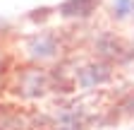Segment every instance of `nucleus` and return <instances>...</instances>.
<instances>
[{
	"label": "nucleus",
	"mask_w": 134,
	"mask_h": 130,
	"mask_svg": "<svg viewBox=\"0 0 134 130\" xmlns=\"http://www.w3.org/2000/svg\"><path fill=\"white\" fill-rule=\"evenodd\" d=\"M113 79V68L108 63H86L74 72V82L81 89H91V87H100Z\"/></svg>",
	"instance_id": "nucleus-1"
},
{
	"label": "nucleus",
	"mask_w": 134,
	"mask_h": 130,
	"mask_svg": "<svg viewBox=\"0 0 134 130\" xmlns=\"http://www.w3.org/2000/svg\"><path fill=\"white\" fill-rule=\"evenodd\" d=\"M46 89H48V75L41 70H26L17 82V94L29 96V99L46 94Z\"/></svg>",
	"instance_id": "nucleus-2"
},
{
	"label": "nucleus",
	"mask_w": 134,
	"mask_h": 130,
	"mask_svg": "<svg viewBox=\"0 0 134 130\" xmlns=\"http://www.w3.org/2000/svg\"><path fill=\"white\" fill-rule=\"evenodd\" d=\"M96 48L100 51V56H103L105 60H115V63H125L127 58H132V53L134 51H129V48L120 41V39H115V36H110V34H103L98 41H96Z\"/></svg>",
	"instance_id": "nucleus-3"
},
{
	"label": "nucleus",
	"mask_w": 134,
	"mask_h": 130,
	"mask_svg": "<svg viewBox=\"0 0 134 130\" xmlns=\"http://www.w3.org/2000/svg\"><path fill=\"white\" fill-rule=\"evenodd\" d=\"M96 5L98 0H62L58 12L60 17H67V19H86L96 12Z\"/></svg>",
	"instance_id": "nucleus-4"
},
{
	"label": "nucleus",
	"mask_w": 134,
	"mask_h": 130,
	"mask_svg": "<svg viewBox=\"0 0 134 130\" xmlns=\"http://www.w3.org/2000/svg\"><path fill=\"white\" fill-rule=\"evenodd\" d=\"M29 53L34 58H53L58 53V39L53 34H48V31H41V34H34L29 39Z\"/></svg>",
	"instance_id": "nucleus-5"
},
{
	"label": "nucleus",
	"mask_w": 134,
	"mask_h": 130,
	"mask_svg": "<svg viewBox=\"0 0 134 130\" xmlns=\"http://www.w3.org/2000/svg\"><path fill=\"white\" fill-rule=\"evenodd\" d=\"M132 7H134V0H115L113 3V17L115 19L132 17Z\"/></svg>",
	"instance_id": "nucleus-6"
},
{
	"label": "nucleus",
	"mask_w": 134,
	"mask_h": 130,
	"mask_svg": "<svg viewBox=\"0 0 134 130\" xmlns=\"http://www.w3.org/2000/svg\"><path fill=\"white\" fill-rule=\"evenodd\" d=\"M132 17H134V7H132Z\"/></svg>",
	"instance_id": "nucleus-7"
}]
</instances>
